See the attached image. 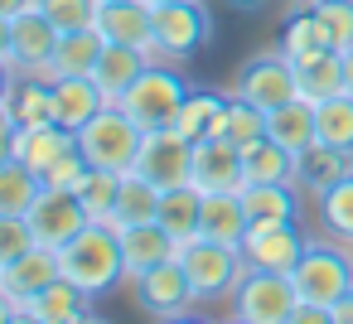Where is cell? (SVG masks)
I'll use <instances>...</instances> for the list:
<instances>
[{"label":"cell","mask_w":353,"mask_h":324,"mask_svg":"<svg viewBox=\"0 0 353 324\" xmlns=\"http://www.w3.org/2000/svg\"><path fill=\"white\" fill-rule=\"evenodd\" d=\"M305 6H314V0H305Z\"/></svg>","instance_id":"cell-48"},{"label":"cell","mask_w":353,"mask_h":324,"mask_svg":"<svg viewBox=\"0 0 353 324\" xmlns=\"http://www.w3.org/2000/svg\"><path fill=\"white\" fill-rule=\"evenodd\" d=\"M295 83H300V97L305 102H324V97H334V92H343V54L339 49H324V54H314V59H300L295 63Z\"/></svg>","instance_id":"cell-27"},{"label":"cell","mask_w":353,"mask_h":324,"mask_svg":"<svg viewBox=\"0 0 353 324\" xmlns=\"http://www.w3.org/2000/svg\"><path fill=\"white\" fill-rule=\"evenodd\" d=\"M343 92H348V97H353V49H348V54H343Z\"/></svg>","instance_id":"cell-45"},{"label":"cell","mask_w":353,"mask_h":324,"mask_svg":"<svg viewBox=\"0 0 353 324\" xmlns=\"http://www.w3.org/2000/svg\"><path fill=\"white\" fill-rule=\"evenodd\" d=\"M300 305V290L290 281V271H256L247 266L237 290H232V314L247 324H290Z\"/></svg>","instance_id":"cell-6"},{"label":"cell","mask_w":353,"mask_h":324,"mask_svg":"<svg viewBox=\"0 0 353 324\" xmlns=\"http://www.w3.org/2000/svg\"><path fill=\"white\" fill-rule=\"evenodd\" d=\"M155 10V44L170 59H189L213 39V15L199 6V0H165Z\"/></svg>","instance_id":"cell-10"},{"label":"cell","mask_w":353,"mask_h":324,"mask_svg":"<svg viewBox=\"0 0 353 324\" xmlns=\"http://www.w3.org/2000/svg\"><path fill=\"white\" fill-rule=\"evenodd\" d=\"M179 261L189 271V285L199 300H218V295H232L247 261H242V247H228V242H213V237H194L179 247Z\"/></svg>","instance_id":"cell-7"},{"label":"cell","mask_w":353,"mask_h":324,"mask_svg":"<svg viewBox=\"0 0 353 324\" xmlns=\"http://www.w3.org/2000/svg\"><path fill=\"white\" fill-rule=\"evenodd\" d=\"M310 10L324 20L329 44H334L339 54H348V49H353V0H314Z\"/></svg>","instance_id":"cell-38"},{"label":"cell","mask_w":353,"mask_h":324,"mask_svg":"<svg viewBox=\"0 0 353 324\" xmlns=\"http://www.w3.org/2000/svg\"><path fill=\"white\" fill-rule=\"evenodd\" d=\"M25 218H30V227H34V242H44V247H63L68 237H78V232L92 223L88 208H83V194L54 189V184H44V194L34 199V208H30Z\"/></svg>","instance_id":"cell-12"},{"label":"cell","mask_w":353,"mask_h":324,"mask_svg":"<svg viewBox=\"0 0 353 324\" xmlns=\"http://www.w3.org/2000/svg\"><path fill=\"white\" fill-rule=\"evenodd\" d=\"M102 49H107V39H102L97 25L63 30L59 34V49H54V63H49V78H92Z\"/></svg>","instance_id":"cell-21"},{"label":"cell","mask_w":353,"mask_h":324,"mask_svg":"<svg viewBox=\"0 0 353 324\" xmlns=\"http://www.w3.org/2000/svg\"><path fill=\"white\" fill-rule=\"evenodd\" d=\"M78 145V131L59 126V121H44V126H6V155L25 160L30 170H49L54 160H63L68 150Z\"/></svg>","instance_id":"cell-15"},{"label":"cell","mask_w":353,"mask_h":324,"mask_svg":"<svg viewBox=\"0 0 353 324\" xmlns=\"http://www.w3.org/2000/svg\"><path fill=\"white\" fill-rule=\"evenodd\" d=\"M160 184L155 179H145L141 170H126L121 174V208H117V218H121V227L126 223H150L155 213H160Z\"/></svg>","instance_id":"cell-36"},{"label":"cell","mask_w":353,"mask_h":324,"mask_svg":"<svg viewBox=\"0 0 353 324\" xmlns=\"http://www.w3.org/2000/svg\"><path fill=\"white\" fill-rule=\"evenodd\" d=\"M242 174H247V184H295L300 179V155L285 150L281 141L261 136V141L242 145Z\"/></svg>","instance_id":"cell-22"},{"label":"cell","mask_w":353,"mask_h":324,"mask_svg":"<svg viewBox=\"0 0 353 324\" xmlns=\"http://www.w3.org/2000/svg\"><path fill=\"white\" fill-rule=\"evenodd\" d=\"M290 324H334V310L319 305V300H300L295 314H290Z\"/></svg>","instance_id":"cell-42"},{"label":"cell","mask_w":353,"mask_h":324,"mask_svg":"<svg viewBox=\"0 0 353 324\" xmlns=\"http://www.w3.org/2000/svg\"><path fill=\"white\" fill-rule=\"evenodd\" d=\"M102 107H107V97L92 78H54V121L59 126L83 131Z\"/></svg>","instance_id":"cell-24"},{"label":"cell","mask_w":353,"mask_h":324,"mask_svg":"<svg viewBox=\"0 0 353 324\" xmlns=\"http://www.w3.org/2000/svg\"><path fill=\"white\" fill-rule=\"evenodd\" d=\"M59 25L44 15V6H30L25 15H15L6 25V73L15 78H49V63H54V49H59Z\"/></svg>","instance_id":"cell-4"},{"label":"cell","mask_w":353,"mask_h":324,"mask_svg":"<svg viewBox=\"0 0 353 324\" xmlns=\"http://www.w3.org/2000/svg\"><path fill=\"white\" fill-rule=\"evenodd\" d=\"M305 232L295 223H252L242 237V261L256 271H295V261L305 256Z\"/></svg>","instance_id":"cell-14"},{"label":"cell","mask_w":353,"mask_h":324,"mask_svg":"<svg viewBox=\"0 0 353 324\" xmlns=\"http://www.w3.org/2000/svg\"><path fill=\"white\" fill-rule=\"evenodd\" d=\"M290 281H295L300 300H319V305L334 310L343 295H353V247L339 242V237L334 242L310 237L305 242V256L290 271Z\"/></svg>","instance_id":"cell-2"},{"label":"cell","mask_w":353,"mask_h":324,"mask_svg":"<svg viewBox=\"0 0 353 324\" xmlns=\"http://www.w3.org/2000/svg\"><path fill=\"white\" fill-rule=\"evenodd\" d=\"M184 97H189L184 73H179L174 63H150V68L131 83V92L121 97V112H126L141 131H165V126H174Z\"/></svg>","instance_id":"cell-3"},{"label":"cell","mask_w":353,"mask_h":324,"mask_svg":"<svg viewBox=\"0 0 353 324\" xmlns=\"http://www.w3.org/2000/svg\"><path fill=\"white\" fill-rule=\"evenodd\" d=\"M83 208H88L92 223H107V227L121 232V218H117V208H121V174L117 170H92V179L83 184Z\"/></svg>","instance_id":"cell-35"},{"label":"cell","mask_w":353,"mask_h":324,"mask_svg":"<svg viewBox=\"0 0 353 324\" xmlns=\"http://www.w3.org/2000/svg\"><path fill=\"white\" fill-rule=\"evenodd\" d=\"M281 49L300 63V59H314V54H324V49H334L329 44V30H324V20L314 15V10H305V15H295L290 25H285V34H281Z\"/></svg>","instance_id":"cell-37"},{"label":"cell","mask_w":353,"mask_h":324,"mask_svg":"<svg viewBox=\"0 0 353 324\" xmlns=\"http://www.w3.org/2000/svg\"><path fill=\"white\" fill-rule=\"evenodd\" d=\"M300 184H242V203L252 223H295L300 218Z\"/></svg>","instance_id":"cell-28"},{"label":"cell","mask_w":353,"mask_h":324,"mask_svg":"<svg viewBox=\"0 0 353 324\" xmlns=\"http://www.w3.org/2000/svg\"><path fill=\"white\" fill-rule=\"evenodd\" d=\"M141 141H145V131H141L121 107H102V112L78 131V145H83L88 165H92V170H117V174L136 170Z\"/></svg>","instance_id":"cell-5"},{"label":"cell","mask_w":353,"mask_h":324,"mask_svg":"<svg viewBox=\"0 0 353 324\" xmlns=\"http://www.w3.org/2000/svg\"><path fill=\"white\" fill-rule=\"evenodd\" d=\"M237 97L256 102L261 112L295 102V97H300V83H295V59H290L285 49H271V54L247 59V63H242V73H237Z\"/></svg>","instance_id":"cell-9"},{"label":"cell","mask_w":353,"mask_h":324,"mask_svg":"<svg viewBox=\"0 0 353 324\" xmlns=\"http://www.w3.org/2000/svg\"><path fill=\"white\" fill-rule=\"evenodd\" d=\"M314 126H319V141L353 155V97L348 92H334L314 107Z\"/></svg>","instance_id":"cell-32"},{"label":"cell","mask_w":353,"mask_h":324,"mask_svg":"<svg viewBox=\"0 0 353 324\" xmlns=\"http://www.w3.org/2000/svg\"><path fill=\"white\" fill-rule=\"evenodd\" d=\"M34 247V227L25 213H0V261H15Z\"/></svg>","instance_id":"cell-41"},{"label":"cell","mask_w":353,"mask_h":324,"mask_svg":"<svg viewBox=\"0 0 353 324\" xmlns=\"http://www.w3.org/2000/svg\"><path fill=\"white\" fill-rule=\"evenodd\" d=\"M25 319L30 324H78V319H92V295L83 285H73L68 276H59L54 285H44L25 305Z\"/></svg>","instance_id":"cell-19"},{"label":"cell","mask_w":353,"mask_h":324,"mask_svg":"<svg viewBox=\"0 0 353 324\" xmlns=\"http://www.w3.org/2000/svg\"><path fill=\"white\" fill-rule=\"evenodd\" d=\"M39 194H44V174L6 155V165H0V213H30Z\"/></svg>","instance_id":"cell-29"},{"label":"cell","mask_w":353,"mask_h":324,"mask_svg":"<svg viewBox=\"0 0 353 324\" xmlns=\"http://www.w3.org/2000/svg\"><path fill=\"white\" fill-rule=\"evenodd\" d=\"M6 126H44L54 121V78H15L6 73Z\"/></svg>","instance_id":"cell-17"},{"label":"cell","mask_w":353,"mask_h":324,"mask_svg":"<svg viewBox=\"0 0 353 324\" xmlns=\"http://www.w3.org/2000/svg\"><path fill=\"white\" fill-rule=\"evenodd\" d=\"M121 252H126V276L136 281V276H145L150 266L174 261V256H179V242L150 218V223H126V227H121Z\"/></svg>","instance_id":"cell-20"},{"label":"cell","mask_w":353,"mask_h":324,"mask_svg":"<svg viewBox=\"0 0 353 324\" xmlns=\"http://www.w3.org/2000/svg\"><path fill=\"white\" fill-rule=\"evenodd\" d=\"M39 6L59 30H83V25H97L102 0H39Z\"/></svg>","instance_id":"cell-40"},{"label":"cell","mask_w":353,"mask_h":324,"mask_svg":"<svg viewBox=\"0 0 353 324\" xmlns=\"http://www.w3.org/2000/svg\"><path fill=\"white\" fill-rule=\"evenodd\" d=\"M203 194H223V189H242L247 174H242V145L223 141V136H208V141H194V179Z\"/></svg>","instance_id":"cell-16"},{"label":"cell","mask_w":353,"mask_h":324,"mask_svg":"<svg viewBox=\"0 0 353 324\" xmlns=\"http://www.w3.org/2000/svg\"><path fill=\"white\" fill-rule=\"evenodd\" d=\"M334 324H353V295H343V300L334 305Z\"/></svg>","instance_id":"cell-44"},{"label":"cell","mask_w":353,"mask_h":324,"mask_svg":"<svg viewBox=\"0 0 353 324\" xmlns=\"http://www.w3.org/2000/svg\"><path fill=\"white\" fill-rule=\"evenodd\" d=\"M353 170V155H343V150H334V145H324V141H314L305 155H300V189H310V194H324L329 184H339L343 174Z\"/></svg>","instance_id":"cell-30"},{"label":"cell","mask_w":353,"mask_h":324,"mask_svg":"<svg viewBox=\"0 0 353 324\" xmlns=\"http://www.w3.org/2000/svg\"><path fill=\"white\" fill-rule=\"evenodd\" d=\"M266 136H271V141H281L285 150L305 155V150L319 141V126H314V102L295 97V102H285V107H271V112H266Z\"/></svg>","instance_id":"cell-26"},{"label":"cell","mask_w":353,"mask_h":324,"mask_svg":"<svg viewBox=\"0 0 353 324\" xmlns=\"http://www.w3.org/2000/svg\"><path fill=\"white\" fill-rule=\"evenodd\" d=\"M136 300H141V310L155 314V319H184L199 295H194V285H189L184 261L174 256V261H160V266H150L145 276H136Z\"/></svg>","instance_id":"cell-13"},{"label":"cell","mask_w":353,"mask_h":324,"mask_svg":"<svg viewBox=\"0 0 353 324\" xmlns=\"http://www.w3.org/2000/svg\"><path fill=\"white\" fill-rule=\"evenodd\" d=\"M252 227V213L242 203V189H223V194H203V218H199V232L213 237V242H228V247H242Z\"/></svg>","instance_id":"cell-23"},{"label":"cell","mask_w":353,"mask_h":324,"mask_svg":"<svg viewBox=\"0 0 353 324\" xmlns=\"http://www.w3.org/2000/svg\"><path fill=\"white\" fill-rule=\"evenodd\" d=\"M145 68H150V54L145 49H136V44H107L102 59H97V68H92V83L102 88L107 107H121V97L131 92V83Z\"/></svg>","instance_id":"cell-18"},{"label":"cell","mask_w":353,"mask_h":324,"mask_svg":"<svg viewBox=\"0 0 353 324\" xmlns=\"http://www.w3.org/2000/svg\"><path fill=\"white\" fill-rule=\"evenodd\" d=\"M88 179H92V165H88L83 145H73L63 160H54V165L44 170V184H54V189H73V194H83Z\"/></svg>","instance_id":"cell-39"},{"label":"cell","mask_w":353,"mask_h":324,"mask_svg":"<svg viewBox=\"0 0 353 324\" xmlns=\"http://www.w3.org/2000/svg\"><path fill=\"white\" fill-rule=\"evenodd\" d=\"M30 6H39V0H0V25H10V20L25 15Z\"/></svg>","instance_id":"cell-43"},{"label":"cell","mask_w":353,"mask_h":324,"mask_svg":"<svg viewBox=\"0 0 353 324\" xmlns=\"http://www.w3.org/2000/svg\"><path fill=\"white\" fill-rule=\"evenodd\" d=\"M232 6H261V0H232Z\"/></svg>","instance_id":"cell-46"},{"label":"cell","mask_w":353,"mask_h":324,"mask_svg":"<svg viewBox=\"0 0 353 324\" xmlns=\"http://www.w3.org/2000/svg\"><path fill=\"white\" fill-rule=\"evenodd\" d=\"M145 6H165V0H145Z\"/></svg>","instance_id":"cell-47"},{"label":"cell","mask_w":353,"mask_h":324,"mask_svg":"<svg viewBox=\"0 0 353 324\" xmlns=\"http://www.w3.org/2000/svg\"><path fill=\"white\" fill-rule=\"evenodd\" d=\"M199 218H203V189H199V184H174V189L160 194L155 223H160L179 247L194 242V237H203V232H199Z\"/></svg>","instance_id":"cell-25"},{"label":"cell","mask_w":353,"mask_h":324,"mask_svg":"<svg viewBox=\"0 0 353 324\" xmlns=\"http://www.w3.org/2000/svg\"><path fill=\"white\" fill-rule=\"evenodd\" d=\"M59 266L73 285H83L92 300L107 295L117 281H126V252H121V232L107 223H88L78 237H68L59 247Z\"/></svg>","instance_id":"cell-1"},{"label":"cell","mask_w":353,"mask_h":324,"mask_svg":"<svg viewBox=\"0 0 353 324\" xmlns=\"http://www.w3.org/2000/svg\"><path fill=\"white\" fill-rule=\"evenodd\" d=\"M213 136H223V141H232V145H252V141L266 136V112H261L256 102H247V97H228V107H223Z\"/></svg>","instance_id":"cell-34"},{"label":"cell","mask_w":353,"mask_h":324,"mask_svg":"<svg viewBox=\"0 0 353 324\" xmlns=\"http://www.w3.org/2000/svg\"><path fill=\"white\" fill-rule=\"evenodd\" d=\"M223 107H228V97L203 92V88H189V97H184V107H179V117H174V131L189 136V141H208V136L218 131Z\"/></svg>","instance_id":"cell-31"},{"label":"cell","mask_w":353,"mask_h":324,"mask_svg":"<svg viewBox=\"0 0 353 324\" xmlns=\"http://www.w3.org/2000/svg\"><path fill=\"white\" fill-rule=\"evenodd\" d=\"M136 170H141L145 179H155L160 189L189 184V179H194V141L179 136L174 126H165V131H145L141 155H136Z\"/></svg>","instance_id":"cell-11"},{"label":"cell","mask_w":353,"mask_h":324,"mask_svg":"<svg viewBox=\"0 0 353 324\" xmlns=\"http://www.w3.org/2000/svg\"><path fill=\"white\" fill-rule=\"evenodd\" d=\"M59 276H63L59 247H44V242H34L15 261H0V314H6V319H25V305L44 285H54Z\"/></svg>","instance_id":"cell-8"},{"label":"cell","mask_w":353,"mask_h":324,"mask_svg":"<svg viewBox=\"0 0 353 324\" xmlns=\"http://www.w3.org/2000/svg\"><path fill=\"white\" fill-rule=\"evenodd\" d=\"M314 199H319V223H324V232L353 247V170H348L339 184H329L324 194H314Z\"/></svg>","instance_id":"cell-33"}]
</instances>
